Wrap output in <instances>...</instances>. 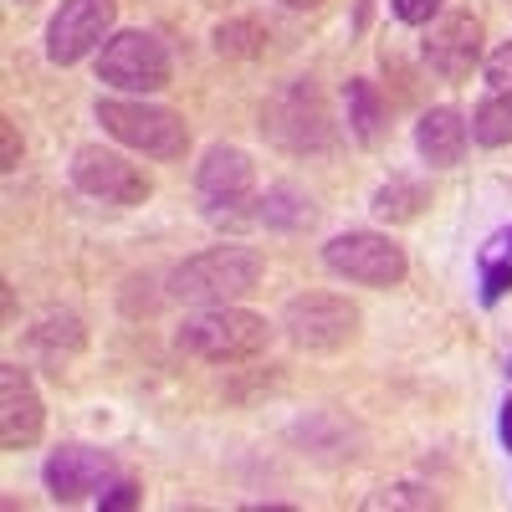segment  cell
<instances>
[{
  "mask_svg": "<svg viewBox=\"0 0 512 512\" xmlns=\"http://www.w3.org/2000/svg\"><path fill=\"white\" fill-rule=\"evenodd\" d=\"M267 277V256L256 246H205L195 256L169 272L164 292L175 297V303H190V308H221V303H241L262 287Z\"/></svg>",
  "mask_w": 512,
  "mask_h": 512,
  "instance_id": "cell-1",
  "label": "cell"
},
{
  "mask_svg": "<svg viewBox=\"0 0 512 512\" xmlns=\"http://www.w3.org/2000/svg\"><path fill=\"white\" fill-rule=\"evenodd\" d=\"M267 344H272V323L241 303L195 308L175 328V349L200 359V364H246L256 354H267Z\"/></svg>",
  "mask_w": 512,
  "mask_h": 512,
  "instance_id": "cell-2",
  "label": "cell"
},
{
  "mask_svg": "<svg viewBox=\"0 0 512 512\" xmlns=\"http://www.w3.org/2000/svg\"><path fill=\"white\" fill-rule=\"evenodd\" d=\"M98 123L103 134L128 149V154H144V159H159V164H175L190 154V128L175 108L164 103H149V98H98Z\"/></svg>",
  "mask_w": 512,
  "mask_h": 512,
  "instance_id": "cell-3",
  "label": "cell"
},
{
  "mask_svg": "<svg viewBox=\"0 0 512 512\" xmlns=\"http://www.w3.org/2000/svg\"><path fill=\"white\" fill-rule=\"evenodd\" d=\"M98 82H108L123 98H154L175 82V57H169V47L154 31L128 26V31H113L108 47L98 52Z\"/></svg>",
  "mask_w": 512,
  "mask_h": 512,
  "instance_id": "cell-4",
  "label": "cell"
},
{
  "mask_svg": "<svg viewBox=\"0 0 512 512\" xmlns=\"http://www.w3.org/2000/svg\"><path fill=\"white\" fill-rule=\"evenodd\" d=\"M262 134L287 154H323L338 139V123H333L323 93L313 88V77H297L262 108Z\"/></svg>",
  "mask_w": 512,
  "mask_h": 512,
  "instance_id": "cell-5",
  "label": "cell"
},
{
  "mask_svg": "<svg viewBox=\"0 0 512 512\" xmlns=\"http://www.w3.org/2000/svg\"><path fill=\"white\" fill-rule=\"evenodd\" d=\"M359 323H364V313L349 303V297H338V292H297V297H287V308L277 318V328L287 333V344L303 349V354L349 349L359 338Z\"/></svg>",
  "mask_w": 512,
  "mask_h": 512,
  "instance_id": "cell-6",
  "label": "cell"
},
{
  "mask_svg": "<svg viewBox=\"0 0 512 512\" xmlns=\"http://www.w3.org/2000/svg\"><path fill=\"white\" fill-rule=\"evenodd\" d=\"M323 267L333 277L354 282V287L390 292L410 277V256L395 236H384V231H338V236L323 241Z\"/></svg>",
  "mask_w": 512,
  "mask_h": 512,
  "instance_id": "cell-7",
  "label": "cell"
},
{
  "mask_svg": "<svg viewBox=\"0 0 512 512\" xmlns=\"http://www.w3.org/2000/svg\"><path fill=\"white\" fill-rule=\"evenodd\" d=\"M72 185L98 200V205H113V210H134L154 195V180L149 169L128 154V149H103V144H82L72 154Z\"/></svg>",
  "mask_w": 512,
  "mask_h": 512,
  "instance_id": "cell-8",
  "label": "cell"
},
{
  "mask_svg": "<svg viewBox=\"0 0 512 512\" xmlns=\"http://www.w3.org/2000/svg\"><path fill=\"white\" fill-rule=\"evenodd\" d=\"M118 31V6L113 0H62L47 21V62L52 67H77L108 47Z\"/></svg>",
  "mask_w": 512,
  "mask_h": 512,
  "instance_id": "cell-9",
  "label": "cell"
},
{
  "mask_svg": "<svg viewBox=\"0 0 512 512\" xmlns=\"http://www.w3.org/2000/svg\"><path fill=\"white\" fill-rule=\"evenodd\" d=\"M195 195H200V210L210 221L241 216V210L256 200V164H251V154L236 149V144H210L205 159L195 164Z\"/></svg>",
  "mask_w": 512,
  "mask_h": 512,
  "instance_id": "cell-10",
  "label": "cell"
},
{
  "mask_svg": "<svg viewBox=\"0 0 512 512\" xmlns=\"http://www.w3.org/2000/svg\"><path fill=\"white\" fill-rule=\"evenodd\" d=\"M482 41H487L482 16H472V11H441L431 26H425L420 57H425V67H431L441 82H466L487 62Z\"/></svg>",
  "mask_w": 512,
  "mask_h": 512,
  "instance_id": "cell-11",
  "label": "cell"
},
{
  "mask_svg": "<svg viewBox=\"0 0 512 512\" xmlns=\"http://www.w3.org/2000/svg\"><path fill=\"white\" fill-rule=\"evenodd\" d=\"M41 482H47L52 502L72 507V502H98L113 482H118V461L98 446H82V441H67L47 456V466H41Z\"/></svg>",
  "mask_w": 512,
  "mask_h": 512,
  "instance_id": "cell-12",
  "label": "cell"
},
{
  "mask_svg": "<svg viewBox=\"0 0 512 512\" xmlns=\"http://www.w3.org/2000/svg\"><path fill=\"white\" fill-rule=\"evenodd\" d=\"M47 431V400H41L31 369L21 364H0V446L26 451Z\"/></svg>",
  "mask_w": 512,
  "mask_h": 512,
  "instance_id": "cell-13",
  "label": "cell"
},
{
  "mask_svg": "<svg viewBox=\"0 0 512 512\" xmlns=\"http://www.w3.org/2000/svg\"><path fill=\"white\" fill-rule=\"evenodd\" d=\"M466 144H472V118L461 108L441 103V108H425L415 123V154L431 164V169H456Z\"/></svg>",
  "mask_w": 512,
  "mask_h": 512,
  "instance_id": "cell-14",
  "label": "cell"
},
{
  "mask_svg": "<svg viewBox=\"0 0 512 512\" xmlns=\"http://www.w3.org/2000/svg\"><path fill=\"white\" fill-rule=\"evenodd\" d=\"M82 349H88V328H82L77 313H47L36 328H31V354L47 364V369H67Z\"/></svg>",
  "mask_w": 512,
  "mask_h": 512,
  "instance_id": "cell-15",
  "label": "cell"
},
{
  "mask_svg": "<svg viewBox=\"0 0 512 512\" xmlns=\"http://www.w3.org/2000/svg\"><path fill=\"white\" fill-rule=\"evenodd\" d=\"M344 123H349V134L374 149L384 139V128H390V103L379 98V88L369 77H349V88H344Z\"/></svg>",
  "mask_w": 512,
  "mask_h": 512,
  "instance_id": "cell-16",
  "label": "cell"
},
{
  "mask_svg": "<svg viewBox=\"0 0 512 512\" xmlns=\"http://www.w3.org/2000/svg\"><path fill=\"white\" fill-rule=\"evenodd\" d=\"M431 205V190H425L420 180H405V175H395L390 185H379L374 190V216L384 221V226H410V221H420V210Z\"/></svg>",
  "mask_w": 512,
  "mask_h": 512,
  "instance_id": "cell-17",
  "label": "cell"
},
{
  "mask_svg": "<svg viewBox=\"0 0 512 512\" xmlns=\"http://www.w3.org/2000/svg\"><path fill=\"white\" fill-rule=\"evenodd\" d=\"M262 210H256V221L262 226H272V231H303V226H313V200L297 190V185H272L262 200H256Z\"/></svg>",
  "mask_w": 512,
  "mask_h": 512,
  "instance_id": "cell-18",
  "label": "cell"
},
{
  "mask_svg": "<svg viewBox=\"0 0 512 512\" xmlns=\"http://www.w3.org/2000/svg\"><path fill=\"white\" fill-rule=\"evenodd\" d=\"M472 144L482 149H507L512 144V93H487L472 108Z\"/></svg>",
  "mask_w": 512,
  "mask_h": 512,
  "instance_id": "cell-19",
  "label": "cell"
},
{
  "mask_svg": "<svg viewBox=\"0 0 512 512\" xmlns=\"http://www.w3.org/2000/svg\"><path fill=\"white\" fill-rule=\"evenodd\" d=\"M262 41H267V31L256 26V21H226V26H216V52L221 57H256V52H262Z\"/></svg>",
  "mask_w": 512,
  "mask_h": 512,
  "instance_id": "cell-20",
  "label": "cell"
},
{
  "mask_svg": "<svg viewBox=\"0 0 512 512\" xmlns=\"http://www.w3.org/2000/svg\"><path fill=\"white\" fill-rule=\"evenodd\" d=\"M507 292H512V256L487 251V256H482V303L492 308V303H502Z\"/></svg>",
  "mask_w": 512,
  "mask_h": 512,
  "instance_id": "cell-21",
  "label": "cell"
},
{
  "mask_svg": "<svg viewBox=\"0 0 512 512\" xmlns=\"http://www.w3.org/2000/svg\"><path fill=\"white\" fill-rule=\"evenodd\" d=\"M441 6H446V0H390L395 21H405V26H431L441 16Z\"/></svg>",
  "mask_w": 512,
  "mask_h": 512,
  "instance_id": "cell-22",
  "label": "cell"
},
{
  "mask_svg": "<svg viewBox=\"0 0 512 512\" xmlns=\"http://www.w3.org/2000/svg\"><path fill=\"white\" fill-rule=\"evenodd\" d=\"M139 502H144V487H139V482H128V477H118V482L98 497L103 512H123V507H139Z\"/></svg>",
  "mask_w": 512,
  "mask_h": 512,
  "instance_id": "cell-23",
  "label": "cell"
},
{
  "mask_svg": "<svg viewBox=\"0 0 512 512\" xmlns=\"http://www.w3.org/2000/svg\"><path fill=\"white\" fill-rule=\"evenodd\" d=\"M482 67H487V82H492L497 93H512V41H502V47Z\"/></svg>",
  "mask_w": 512,
  "mask_h": 512,
  "instance_id": "cell-24",
  "label": "cell"
},
{
  "mask_svg": "<svg viewBox=\"0 0 512 512\" xmlns=\"http://www.w3.org/2000/svg\"><path fill=\"white\" fill-rule=\"evenodd\" d=\"M369 507H436V497L420 492V487H395L390 497H374Z\"/></svg>",
  "mask_w": 512,
  "mask_h": 512,
  "instance_id": "cell-25",
  "label": "cell"
},
{
  "mask_svg": "<svg viewBox=\"0 0 512 512\" xmlns=\"http://www.w3.org/2000/svg\"><path fill=\"white\" fill-rule=\"evenodd\" d=\"M0 134H6V164H0V169H6V175H11V169H16V159H21V139H16V123H11V118H0Z\"/></svg>",
  "mask_w": 512,
  "mask_h": 512,
  "instance_id": "cell-26",
  "label": "cell"
},
{
  "mask_svg": "<svg viewBox=\"0 0 512 512\" xmlns=\"http://www.w3.org/2000/svg\"><path fill=\"white\" fill-rule=\"evenodd\" d=\"M497 431H502V446L512 451V395L502 400V425H497Z\"/></svg>",
  "mask_w": 512,
  "mask_h": 512,
  "instance_id": "cell-27",
  "label": "cell"
},
{
  "mask_svg": "<svg viewBox=\"0 0 512 512\" xmlns=\"http://www.w3.org/2000/svg\"><path fill=\"white\" fill-rule=\"evenodd\" d=\"M282 6H292V11H318V6H328V0H282Z\"/></svg>",
  "mask_w": 512,
  "mask_h": 512,
  "instance_id": "cell-28",
  "label": "cell"
}]
</instances>
